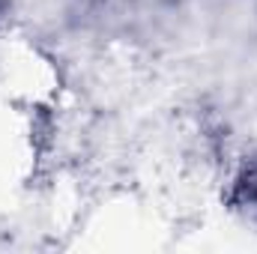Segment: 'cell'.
I'll return each instance as SVG.
<instances>
[{
    "mask_svg": "<svg viewBox=\"0 0 257 254\" xmlns=\"http://www.w3.org/2000/svg\"><path fill=\"white\" fill-rule=\"evenodd\" d=\"M254 197H257V183H254Z\"/></svg>",
    "mask_w": 257,
    "mask_h": 254,
    "instance_id": "obj_1",
    "label": "cell"
}]
</instances>
